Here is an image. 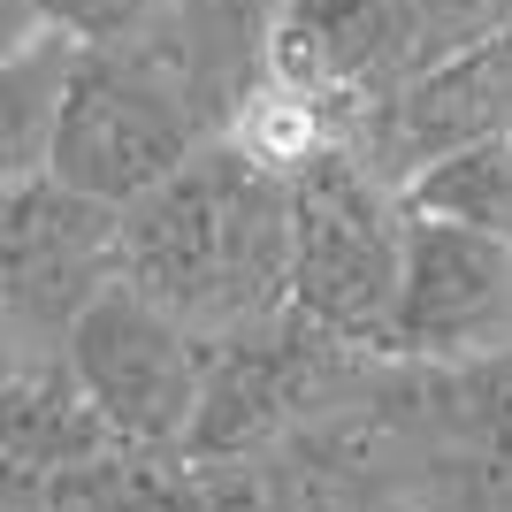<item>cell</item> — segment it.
I'll list each match as a JSON object with an SVG mask.
<instances>
[{
  "mask_svg": "<svg viewBox=\"0 0 512 512\" xmlns=\"http://www.w3.org/2000/svg\"><path fill=\"white\" fill-rule=\"evenodd\" d=\"M512 352V237L406 207V283L383 329V360L474 367Z\"/></svg>",
  "mask_w": 512,
  "mask_h": 512,
  "instance_id": "cell-7",
  "label": "cell"
},
{
  "mask_svg": "<svg viewBox=\"0 0 512 512\" xmlns=\"http://www.w3.org/2000/svg\"><path fill=\"white\" fill-rule=\"evenodd\" d=\"M62 367L123 451H184L207 383V337L184 329L169 306L107 276L69 321Z\"/></svg>",
  "mask_w": 512,
  "mask_h": 512,
  "instance_id": "cell-6",
  "label": "cell"
},
{
  "mask_svg": "<svg viewBox=\"0 0 512 512\" xmlns=\"http://www.w3.org/2000/svg\"><path fill=\"white\" fill-rule=\"evenodd\" d=\"M512 23V0H299L268 23V69L337 115L383 107Z\"/></svg>",
  "mask_w": 512,
  "mask_h": 512,
  "instance_id": "cell-4",
  "label": "cell"
},
{
  "mask_svg": "<svg viewBox=\"0 0 512 512\" xmlns=\"http://www.w3.org/2000/svg\"><path fill=\"white\" fill-rule=\"evenodd\" d=\"M46 31V8L39 0H0V62L16 54V46H31Z\"/></svg>",
  "mask_w": 512,
  "mask_h": 512,
  "instance_id": "cell-14",
  "label": "cell"
},
{
  "mask_svg": "<svg viewBox=\"0 0 512 512\" xmlns=\"http://www.w3.org/2000/svg\"><path fill=\"white\" fill-rule=\"evenodd\" d=\"M276 8H299V0H276Z\"/></svg>",
  "mask_w": 512,
  "mask_h": 512,
  "instance_id": "cell-16",
  "label": "cell"
},
{
  "mask_svg": "<svg viewBox=\"0 0 512 512\" xmlns=\"http://www.w3.org/2000/svg\"><path fill=\"white\" fill-rule=\"evenodd\" d=\"M207 512H283L276 497H268V482H260V467H245V459H230L222 474H207Z\"/></svg>",
  "mask_w": 512,
  "mask_h": 512,
  "instance_id": "cell-13",
  "label": "cell"
},
{
  "mask_svg": "<svg viewBox=\"0 0 512 512\" xmlns=\"http://www.w3.org/2000/svg\"><path fill=\"white\" fill-rule=\"evenodd\" d=\"M375 344H352L337 329L306 321L283 299L276 314L245 321L230 337L207 344V383H199V413L184 436L192 467H230V459H260L283 436H299L306 421L352 406L375 383Z\"/></svg>",
  "mask_w": 512,
  "mask_h": 512,
  "instance_id": "cell-2",
  "label": "cell"
},
{
  "mask_svg": "<svg viewBox=\"0 0 512 512\" xmlns=\"http://www.w3.org/2000/svg\"><path fill=\"white\" fill-rule=\"evenodd\" d=\"M406 207L421 214H451V222H482V230L512 237V130L482 138V146L436 161L428 176L406 184Z\"/></svg>",
  "mask_w": 512,
  "mask_h": 512,
  "instance_id": "cell-11",
  "label": "cell"
},
{
  "mask_svg": "<svg viewBox=\"0 0 512 512\" xmlns=\"http://www.w3.org/2000/svg\"><path fill=\"white\" fill-rule=\"evenodd\" d=\"M115 276L199 337H230L291 299V176L214 130L115 214Z\"/></svg>",
  "mask_w": 512,
  "mask_h": 512,
  "instance_id": "cell-1",
  "label": "cell"
},
{
  "mask_svg": "<svg viewBox=\"0 0 512 512\" xmlns=\"http://www.w3.org/2000/svg\"><path fill=\"white\" fill-rule=\"evenodd\" d=\"M0 512H77V505H69V497H54V490H46V497H31V505H0Z\"/></svg>",
  "mask_w": 512,
  "mask_h": 512,
  "instance_id": "cell-15",
  "label": "cell"
},
{
  "mask_svg": "<svg viewBox=\"0 0 512 512\" xmlns=\"http://www.w3.org/2000/svg\"><path fill=\"white\" fill-rule=\"evenodd\" d=\"M207 138H214V123L192 107V92L176 85V69L138 31L130 39H85L77 69H69L46 184L123 214L169 169H184Z\"/></svg>",
  "mask_w": 512,
  "mask_h": 512,
  "instance_id": "cell-3",
  "label": "cell"
},
{
  "mask_svg": "<svg viewBox=\"0 0 512 512\" xmlns=\"http://www.w3.org/2000/svg\"><path fill=\"white\" fill-rule=\"evenodd\" d=\"M406 283V192L329 138L291 169V306L321 329L383 352Z\"/></svg>",
  "mask_w": 512,
  "mask_h": 512,
  "instance_id": "cell-5",
  "label": "cell"
},
{
  "mask_svg": "<svg viewBox=\"0 0 512 512\" xmlns=\"http://www.w3.org/2000/svg\"><path fill=\"white\" fill-rule=\"evenodd\" d=\"M505 130H512V23L490 31L482 46H467L459 62H444L436 77H421L413 92L344 115L337 138L383 176L390 192H406L436 161L482 146V138H505Z\"/></svg>",
  "mask_w": 512,
  "mask_h": 512,
  "instance_id": "cell-8",
  "label": "cell"
},
{
  "mask_svg": "<svg viewBox=\"0 0 512 512\" xmlns=\"http://www.w3.org/2000/svg\"><path fill=\"white\" fill-rule=\"evenodd\" d=\"M46 23H62L77 39H130V31H146L153 8L161 0H39Z\"/></svg>",
  "mask_w": 512,
  "mask_h": 512,
  "instance_id": "cell-12",
  "label": "cell"
},
{
  "mask_svg": "<svg viewBox=\"0 0 512 512\" xmlns=\"http://www.w3.org/2000/svg\"><path fill=\"white\" fill-rule=\"evenodd\" d=\"M54 497L77 512H207V474L184 451H100L54 474Z\"/></svg>",
  "mask_w": 512,
  "mask_h": 512,
  "instance_id": "cell-10",
  "label": "cell"
},
{
  "mask_svg": "<svg viewBox=\"0 0 512 512\" xmlns=\"http://www.w3.org/2000/svg\"><path fill=\"white\" fill-rule=\"evenodd\" d=\"M77 31L46 23L31 46H16L0 62V192L39 184L54 161V130H62V100H69V69H77Z\"/></svg>",
  "mask_w": 512,
  "mask_h": 512,
  "instance_id": "cell-9",
  "label": "cell"
}]
</instances>
